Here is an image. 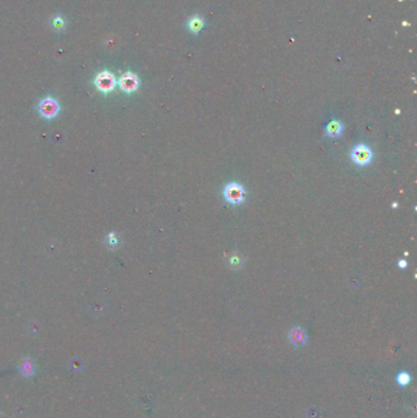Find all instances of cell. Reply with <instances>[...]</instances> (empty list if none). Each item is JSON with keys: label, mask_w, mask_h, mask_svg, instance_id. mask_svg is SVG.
<instances>
[{"label": "cell", "mask_w": 417, "mask_h": 418, "mask_svg": "<svg viewBox=\"0 0 417 418\" xmlns=\"http://www.w3.org/2000/svg\"><path fill=\"white\" fill-rule=\"evenodd\" d=\"M372 158H373V153H372L371 148L365 143L357 144L351 151V159L355 164L360 165V167L369 164L372 162Z\"/></svg>", "instance_id": "1"}, {"label": "cell", "mask_w": 417, "mask_h": 418, "mask_svg": "<svg viewBox=\"0 0 417 418\" xmlns=\"http://www.w3.org/2000/svg\"><path fill=\"white\" fill-rule=\"evenodd\" d=\"M224 198L231 204H240L245 198V188L238 182H229L223 190Z\"/></svg>", "instance_id": "2"}, {"label": "cell", "mask_w": 417, "mask_h": 418, "mask_svg": "<svg viewBox=\"0 0 417 418\" xmlns=\"http://www.w3.org/2000/svg\"><path fill=\"white\" fill-rule=\"evenodd\" d=\"M95 83H96V87H97L100 92L108 93V92H112V91L115 88L116 80L112 72L103 71L100 72L99 75H97Z\"/></svg>", "instance_id": "3"}, {"label": "cell", "mask_w": 417, "mask_h": 418, "mask_svg": "<svg viewBox=\"0 0 417 418\" xmlns=\"http://www.w3.org/2000/svg\"><path fill=\"white\" fill-rule=\"evenodd\" d=\"M39 111L46 119H53L59 113V104L54 98H46L39 104Z\"/></svg>", "instance_id": "4"}, {"label": "cell", "mask_w": 417, "mask_h": 418, "mask_svg": "<svg viewBox=\"0 0 417 418\" xmlns=\"http://www.w3.org/2000/svg\"><path fill=\"white\" fill-rule=\"evenodd\" d=\"M288 338H289V341L292 346L301 347L304 346V345H306L308 336L304 328H301V326H294L292 329H290Z\"/></svg>", "instance_id": "5"}, {"label": "cell", "mask_w": 417, "mask_h": 418, "mask_svg": "<svg viewBox=\"0 0 417 418\" xmlns=\"http://www.w3.org/2000/svg\"><path fill=\"white\" fill-rule=\"evenodd\" d=\"M119 85H120L121 90L128 93H131L137 90L138 85H140V81H138V77L136 76L135 74H132V72H126V74H124L123 76H121L120 81H119Z\"/></svg>", "instance_id": "6"}, {"label": "cell", "mask_w": 417, "mask_h": 418, "mask_svg": "<svg viewBox=\"0 0 417 418\" xmlns=\"http://www.w3.org/2000/svg\"><path fill=\"white\" fill-rule=\"evenodd\" d=\"M344 126L339 120H330L325 126V135L332 139H337L343 134Z\"/></svg>", "instance_id": "7"}, {"label": "cell", "mask_w": 417, "mask_h": 418, "mask_svg": "<svg viewBox=\"0 0 417 418\" xmlns=\"http://www.w3.org/2000/svg\"><path fill=\"white\" fill-rule=\"evenodd\" d=\"M395 380H397V384L399 385V387H407L410 383H411L412 377L409 372H406V371H401V372H399L397 374V377H395Z\"/></svg>", "instance_id": "8"}, {"label": "cell", "mask_w": 417, "mask_h": 418, "mask_svg": "<svg viewBox=\"0 0 417 418\" xmlns=\"http://www.w3.org/2000/svg\"><path fill=\"white\" fill-rule=\"evenodd\" d=\"M21 372H22L23 374L31 375L32 373L34 372V368H33V364H32V362H25V363L22 364V367H21Z\"/></svg>", "instance_id": "9"}, {"label": "cell", "mask_w": 417, "mask_h": 418, "mask_svg": "<svg viewBox=\"0 0 417 418\" xmlns=\"http://www.w3.org/2000/svg\"><path fill=\"white\" fill-rule=\"evenodd\" d=\"M202 29V21L198 20V18H193L191 21V30L192 31H200Z\"/></svg>", "instance_id": "10"}, {"label": "cell", "mask_w": 417, "mask_h": 418, "mask_svg": "<svg viewBox=\"0 0 417 418\" xmlns=\"http://www.w3.org/2000/svg\"><path fill=\"white\" fill-rule=\"evenodd\" d=\"M116 242H118V240H116V237H115V233H110L109 235V244H113V245H115Z\"/></svg>", "instance_id": "11"}, {"label": "cell", "mask_w": 417, "mask_h": 418, "mask_svg": "<svg viewBox=\"0 0 417 418\" xmlns=\"http://www.w3.org/2000/svg\"><path fill=\"white\" fill-rule=\"evenodd\" d=\"M398 265H399V268H401V269H405V268L407 267V262L405 259H400L399 262H398Z\"/></svg>", "instance_id": "12"}, {"label": "cell", "mask_w": 417, "mask_h": 418, "mask_svg": "<svg viewBox=\"0 0 417 418\" xmlns=\"http://www.w3.org/2000/svg\"><path fill=\"white\" fill-rule=\"evenodd\" d=\"M63 26H64V21H63V18H57V20H55V27L59 29V27H63Z\"/></svg>", "instance_id": "13"}, {"label": "cell", "mask_w": 417, "mask_h": 418, "mask_svg": "<svg viewBox=\"0 0 417 418\" xmlns=\"http://www.w3.org/2000/svg\"><path fill=\"white\" fill-rule=\"evenodd\" d=\"M230 263H233V264H238L239 259L236 258V257H233V259H230Z\"/></svg>", "instance_id": "14"}]
</instances>
